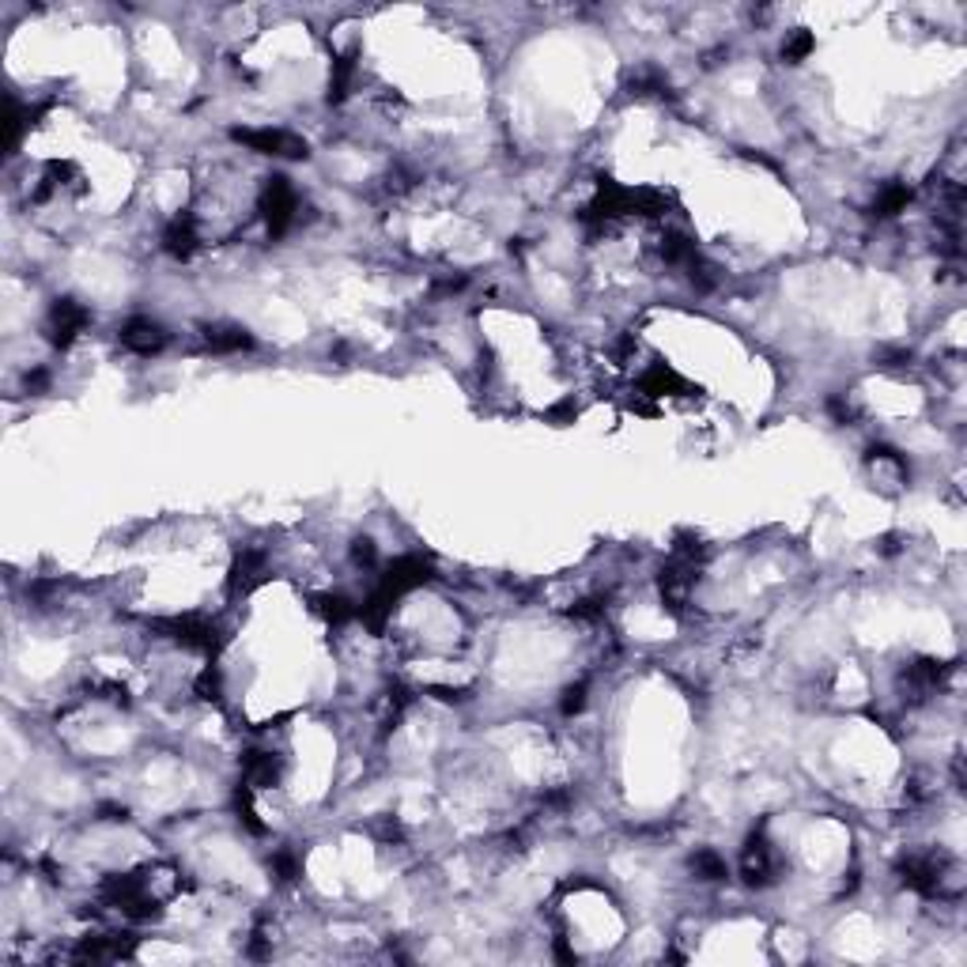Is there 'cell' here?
<instances>
[{
    "label": "cell",
    "mask_w": 967,
    "mask_h": 967,
    "mask_svg": "<svg viewBox=\"0 0 967 967\" xmlns=\"http://www.w3.org/2000/svg\"><path fill=\"white\" fill-rule=\"evenodd\" d=\"M118 337H121V348L132 352V356H156V352L167 348L170 333L162 329L156 318H148V314H137V318L121 325Z\"/></svg>",
    "instance_id": "1"
}]
</instances>
